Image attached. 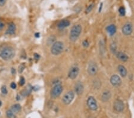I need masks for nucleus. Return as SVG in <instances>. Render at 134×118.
Returning <instances> with one entry per match:
<instances>
[{"instance_id":"obj_1","label":"nucleus","mask_w":134,"mask_h":118,"mask_svg":"<svg viewBox=\"0 0 134 118\" xmlns=\"http://www.w3.org/2000/svg\"><path fill=\"white\" fill-rule=\"evenodd\" d=\"M15 55V51L11 47H5L0 52V57L5 61L12 60Z\"/></svg>"},{"instance_id":"obj_2","label":"nucleus","mask_w":134,"mask_h":118,"mask_svg":"<svg viewBox=\"0 0 134 118\" xmlns=\"http://www.w3.org/2000/svg\"><path fill=\"white\" fill-rule=\"evenodd\" d=\"M81 31H82V27L79 25L73 26L70 30V39L72 41H75L79 37Z\"/></svg>"},{"instance_id":"obj_3","label":"nucleus","mask_w":134,"mask_h":118,"mask_svg":"<svg viewBox=\"0 0 134 118\" xmlns=\"http://www.w3.org/2000/svg\"><path fill=\"white\" fill-rule=\"evenodd\" d=\"M64 50V44L61 41H57L56 42L52 45L51 51V53L54 55H59L63 52Z\"/></svg>"},{"instance_id":"obj_4","label":"nucleus","mask_w":134,"mask_h":118,"mask_svg":"<svg viewBox=\"0 0 134 118\" xmlns=\"http://www.w3.org/2000/svg\"><path fill=\"white\" fill-rule=\"evenodd\" d=\"M63 91V87L60 84H57L52 89L51 91V96L52 98H56L59 97Z\"/></svg>"},{"instance_id":"obj_5","label":"nucleus","mask_w":134,"mask_h":118,"mask_svg":"<svg viewBox=\"0 0 134 118\" xmlns=\"http://www.w3.org/2000/svg\"><path fill=\"white\" fill-rule=\"evenodd\" d=\"M74 97V92L72 91H70L64 94V95L63 97V99H62V101L65 105H69L70 103L73 101Z\"/></svg>"},{"instance_id":"obj_6","label":"nucleus","mask_w":134,"mask_h":118,"mask_svg":"<svg viewBox=\"0 0 134 118\" xmlns=\"http://www.w3.org/2000/svg\"><path fill=\"white\" fill-rule=\"evenodd\" d=\"M87 105L89 108L92 110H96L98 108L97 103L93 97H89L87 100Z\"/></svg>"},{"instance_id":"obj_7","label":"nucleus","mask_w":134,"mask_h":118,"mask_svg":"<svg viewBox=\"0 0 134 118\" xmlns=\"http://www.w3.org/2000/svg\"><path fill=\"white\" fill-rule=\"evenodd\" d=\"M98 66L94 62H91L88 68V72L91 76H94L97 73Z\"/></svg>"},{"instance_id":"obj_8","label":"nucleus","mask_w":134,"mask_h":118,"mask_svg":"<svg viewBox=\"0 0 134 118\" xmlns=\"http://www.w3.org/2000/svg\"><path fill=\"white\" fill-rule=\"evenodd\" d=\"M79 72V69L77 66H73L69 72V77L72 79H74L77 77Z\"/></svg>"},{"instance_id":"obj_9","label":"nucleus","mask_w":134,"mask_h":118,"mask_svg":"<svg viewBox=\"0 0 134 118\" xmlns=\"http://www.w3.org/2000/svg\"><path fill=\"white\" fill-rule=\"evenodd\" d=\"M114 109L117 112H121L124 109V104L120 100H116L114 103Z\"/></svg>"},{"instance_id":"obj_10","label":"nucleus","mask_w":134,"mask_h":118,"mask_svg":"<svg viewBox=\"0 0 134 118\" xmlns=\"http://www.w3.org/2000/svg\"><path fill=\"white\" fill-rule=\"evenodd\" d=\"M110 82L114 87H119L122 84V80L118 75H114L110 78Z\"/></svg>"},{"instance_id":"obj_11","label":"nucleus","mask_w":134,"mask_h":118,"mask_svg":"<svg viewBox=\"0 0 134 118\" xmlns=\"http://www.w3.org/2000/svg\"><path fill=\"white\" fill-rule=\"evenodd\" d=\"M122 32L125 35H129L132 32V25L131 23H126L122 27Z\"/></svg>"},{"instance_id":"obj_12","label":"nucleus","mask_w":134,"mask_h":118,"mask_svg":"<svg viewBox=\"0 0 134 118\" xmlns=\"http://www.w3.org/2000/svg\"><path fill=\"white\" fill-rule=\"evenodd\" d=\"M84 90V87L81 82H78V84L75 85L74 87V91L78 95H81L82 94Z\"/></svg>"},{"instance_id":"obj_13","label":"nucleus","mask_w":134,"mask_h":118,"mask_svg":"<svg viewBox=\"0 0 134 118\" xmlns=\"http://www.w3.org/2000/svg\"><path fill=\"white\" fill-rule=\"evenodd\" d=\"M116 55V57L117 59L119 60L122 61V62H126L128 59H129L128 55L122 52H117Z\"/></svg>"},{"instance_id":"obj_14","label":"nucleus","mask_w":134,"mask_h":118,"mask_svg":"<svg viewBox=\"0 0 134 118\" xmlns=\"http://www.w3.org/2000/svg\"><path fill=\"white\" fill-rule=\"evenodd\" d=\"M16 27L14 23H10L9 25V27H8L7 30V34L9 35H13L16 32Z\"/></svg>"},{"instance_id":"obj_15","label":"nucleus","mask_w":134,"mask_h":118,"mask_svg":"<svg viewBox=\"0 0 134 118\" xmlns=\"http://www.w3.org/2000/svg\"><path fill=\"white\" fill-rule=\"evenodd\" d=\"M106 30H107V32L109 33L110 35L112 36L116 32V27L114 25H110L107 26Z\"/></svg>"},{"instance_id":"obj_16","label":"nucleus","mask_w":134,"mask_h":118,"mask_svg":"<svg viewBox=\"0 0 134 118\" xmlns=\"http://www.w3.org/2000/svg\"><path fill=\"white\" fill-rule=\"evenodd\" d=\"M70 23L68 20H61L58 24V27L59 29H64L70 25Z\"/></svg>"},{"instance_id":"obj_17","label":"nucleus","mask_w":134,"mask_h":118,"mask_svg":"<svg viewBox=\"0 0 134 118\" xmlns=\"http://www.w3.org/2000/svg\"><path fill=\"white\" fill-rule=\"evenodd\" d=\"M118 71L119 72L120 75L122 77H125L127 75V70L125 67H124L122 65H119L118 66Z\"/></svg>"},{"instance_id":"obj_18","label":"nucleus","mask_w":134,"mask_h":118,"mask_svg":"<svg viewBox=\"0 0 134 118\" xmlns=\"http://www.w3.org/2000/svg\"><path fill=\"white\" fill-rule=\"evenodd\" d=\"M10 110L12 112H13L15 114H16L21 111L22 107L19 104H15V105H12Z\"/></svg>"},{"instance_id":"obj_19","label":"nucleus","mask_w":134,"mask_h":118,"mask_svg":"<svg viewBox=\"0 0 134 118\" xmlns=\"http://www.w3.org/2000/svg\"><path fill=\"white\" fill-rule=\"evenodd\" d=\"M110 97H111V93H110V91H105V92H103V95H102V100L104 102L107 101L110 98Z\"/></svg>"},{"instance_id":"obj_20","label":"nucleus","mask_w":134,"mask_h":118,"mask_svg":"<svg viewBox=\"0 0 134 118\" xmlns=\"http://www.w3.org/2000/svg\"><path fill=\"white\" fill-rule=\"evenodd\" d=\"M31 91H32V87L29 85L27 86V87H26L24 90H22L21 94L23 96H27V95H28L29 94H30V92H31Z\"/></svg>"},{"instance_id":"obj_21","label":"nucleus","mask_w":134,"mask_h":118,"mask_svg":"<svg viewBox=\"0 0 134 118\" xmlns=\"http://www.w3.org/2000/svg\"><path fill=\"white\" fill-rule=\"evenodd\" d=\"M6 116L7 118H16V114L12 112L11 110H8L6 112Z\"/></svg>"},{"instance_id":"obj_22","label":"nucleus","mask_w":134,"mask_h":118,"mask_svg":"<svg viewBox=\"0 0 134 118\" xmlns=\"http://www.w3.org/2000/svg\"><path fill=\"white\" fill-rule=\"evenodd\" d=\"M94 7V4H91L87 7L86 11H85V13L88 14L90 13L91 11H92V10L93 9Z\"/></svg>"},{"instance_id":"obj_23","label":"nucleus","mask_w":134,"mask_h":118,"mask_svg":"<svg viewBox=\"0 0 134 118\" xmlns=\"http://www.w3.org/2000/svg\"><path fill=\"white\" fill-rule=\"evenodd\" d=\"M119 13L120 14H121V16H123L125 15V9L123 7H121L119 8Z\"/></svg>"},{"instance_id":"obj_24","label":"nucleus","mask_w":134,"mask_h":118,"mask_svg":"<svg viewBox=\"0 0 134 118\" xmlns=\"http://www.w3.org/2000/svg\"><path fill=\"white\" fill-rule=\"evenodd\" d=\"M1 92L4 95H6L8 93V90L7 88V87L5 85H3L2 87H1Z\"/></svg>"},{"instance_id":"obj_25","label":"nucleus","mask_w":134,"mask_h":118,"mask_svg":"<svg viewBox=\"0 0 134 118\" xmlns=\"http://www.w3.org/2000/svg\"><path fill=\"white\" fill-rule=\"evenodd\" d=\"M24 67H25V65L24 63H22L20 66H19V73H22V72L24 70Z\"/></svg>"},{"instance_id":"obj_26","label":"nucleus","mask_w":134,"mask_h":118,"mask_svg":"<svg viewBox=\"0 0 134 118\" xmlns=\"http://www.w3.org/2000/svg\"><path fill=\"white\" fill-rule=\"evenodd\" d=\"M24 83H25V79H24V78L23 77H21L20 78V81H19V84H20V85H23L24 84Z\"/></svg>"},{"instance_id":"obj_27","label":"nucleus","mask_w":134,"mask_h":118,"mask_svg":"<svg viewBox=\"0 0 134 118\" xmlns=\"http://www.w3.org/2000/svg\"><path fill=\"white\" fill-rule=\"evenodd\" d=\"M82 45H83V46H84V47L86 48V47H88V46H89V42H88V41H87V40H85V41H83Z\"/></svg>"},{"instance_id":"obj_28","label":"nucleus","mask_w":134,"mask_h":118,"mask_svg":"<svg viewBox=\"0 0 134 118\" xmlns=\"http://www.w3.org/2000/svg\"><path fill=\"white\" fill-rule=\"evenodd\" d=\"M7 0H0V6L2 7L4 6L6 3Z\"/></svg>"},{"instance_id":"obj_29","label":"nucleus","mask_w":134,"mask_h":118,"mask_svg":"<svg viewBox=\"0 0 134 118\" xmlns=\"http://www.w3.org/2000/svg\"><path fill=\"white\" fill-rule=\"evenodd\" d=\"M16 87H17V86H16V84H15L14 82H12V84H10V87L12 89H16Z\"/></svg>"},{"instance_id":"obj_30","label":"nucleus","mask_w":134,"mask_h":118,"mask_svg":"<svg viewBox=\"0 0 134 118\" xmlns=\"http://www.w3.org/2000/svg\"><path fill=\"white\" fill-rule=\"evenodd\" d=\"M3 27H4V24H3V23H2V22L0 21V30L2 29L3 28Z\"/></svg>"},{"instance_id":"obj_31","label":"nucleus","mask_w":134,"mask_h":118,"mask_svg":"<svg viewBox=\"0 0 134 118\" xmlns=\"http://www.w3.org/2000/svg\"><path fill=\"white\" fill-rule=\"evenodd\" d=\"M35 59H39V55L38 54H35Z\"/></svg>"},{"instance_id":"obj_32","label":"nucleus","mask_w":134,"mask_h":118,"mask_svg":"<svg viewBox=\"0 0 134 118\" xmlns=\"http://www.w3.org/2000/svg\"><path fill=\"white\" fill-rule=\"evenodd\" d=\"M12 73H13V74H15V69H14V68H12Z\"/></svg>"},{"instance_id":"obj_33","label":"nucleus","mask_w":134,"mask_h":118,"mask_svg":"<svg viewBox=\"0 0 134 118\" xmlns=\"http://www.w3.org/2000/svg\"><path fill=\"white\" fill-rule=\"evenodd\" d=\"M35 37H37V38H38V37H39V33H37V34H35Z\"/></svg>"},{"instance_id":"obj_34","label":"nucleus","mask_w":134,"mask_h":118,"mask_svg":"<svg viewBox=\"0 0 134 118\" xmlns=\"http://www.w3.org/2000/svg\"><path fill=\"white\" fill-rule=\"evenodd\" d=\"M1 105H2V102H1V101H0V107L1 106Z\"/></svg>"}]
</instances>
